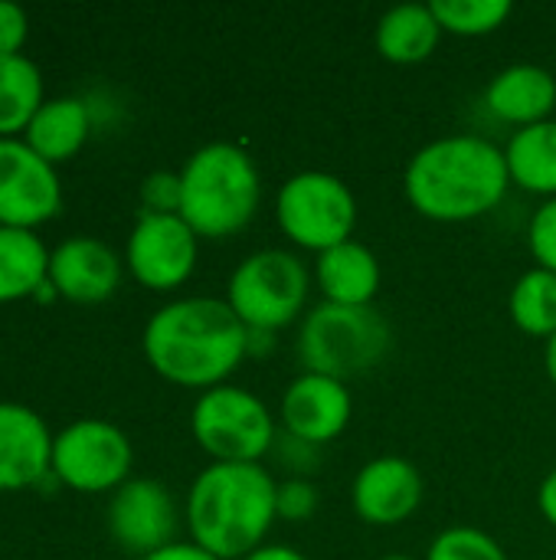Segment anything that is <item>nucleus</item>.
I'll return each mask as SVG.
<instances>
[{"label":"nucleus","instance_id":"5","mask_svg":"<svg viewBox=\"0 0 556 560\" xmlns=\"http://www.w3.org/2000/svg\"><path fill=\"white\" fill-rule=\"evenodd\" d=\"M393 331L374 305H331L311 308L298 328V358L308 374L351 381L374 371L390 351Z\"/></svg>","mask_w":556,"mask_h":560},{"label":"nucleus","instance_id":"3","mask_svg":"<svg viewBox=\"0 0 556 560\" xmlns=\"http://www.w3.org/2000/svg\"><path fill=\"white\" fill-rule=\"evenodd\" d=\"M279 482L259 463H213L187 495V528L193 545L220 560H242L265 545Z\"/></svg>","mask_w":556,"mask_h":560},{"label":"nucleus","instance_id":"20","mask_svg":"<svg viewBox=\"0 0 556 560\" xmlns=\"http://www.w3.org/2000/svg\"><path fill=\"white\" fill-rule=\"evenodd\" d=\"M442 26L433 13V3H397L377 23V49L387 62L413 66L433 56L439 46Z\"/></svg>","mask_w":556,"mask_h":560},{"label":"nucleus","instance_id":"14","mask_svg":"<svg viewBox=\"0 0 556 560\" xmlns=\"http://www.w3.org/2000/svg\"><path fill=\"white\" fill-rule=\"evenodd\" d=\"M423 492H426L423 476L410 459L377 456L357 472L351 502L360 522L377 528H393L416 515V509L423 505Z\"/></svg>","mask_w":556,"mask_h":560},{"label":"nucleus","instance_id":"17","mask_svg":"<svg viewBox=\"0 0 556 560\" xmlns=\"http://www.w3.org/2000/svg\"><path fill=\"white\" fill-rule=\"evenodd\" d=\"M485 105L495 118L518 128L547 121L556 105L554 72L534 62H514L488 82Z\"/></svg>","mask_w":556,"mask_h":560},{"label":"nucleus","instance_id":"24","mask_svg":"<svg viewBox=\"0 0 556 560\" xmlns=\"http://www.w3.org/2000/svg\"><path fill=\"white\" fill-rule=\"evenodd\" d=\"M511 318L521 331L534 338L556 335V272L534 266L514 282Z\"/></svg>","mask_w":556,"mask_h":560},{"label":"nucleus","instance_id":"18","mask_svg":"<svg viewBox=\"0 0 556 560\" xmlns=\"http://www.w3.org/2000/svg\"><path fill=\"white\" fill-rule=\"evenodd\" d=\"M318 289L331 305H374L380 292V262L370 246L347 240L318 253Z\"/></svg>","mask_w":556,"mask_h":560},{"label":"nucleus","instance_id":"25","mask_svg":"<svg viewBox=\"0 0 556 560\" xmlns=\"http://www.w3.org/2000/svg\"><path fill=\"white\" fill-rule=\"evenodd\" d=\"M433 13L442 33L456 36H485L508 23L514 13L511 0H433Z\"/></svg>","mask_w":556,"mask_h":560},{"label":"nucleus","instance_id":"1","mask_svg":"<svg viewBox=\"0 0 556 560\" xmlns=\"http://www.w3.org/2000/svg\"><path fill=\"white\" fill-rule=\"evenodd\" d=\"M249 328L226 299L190 295L157 308L144 325L147 364L177 387H220L246 358Z\"/></svg>","mask_w":556,"mask_h":560},{"label":"nucleus","instance_id":"2","mask_svg":"<svg viewBox=\"0 0 556 560\" xmlns=\"http://www.w3.org/2000/svg\"><path fill=\"white\" fill-rule=\"evenodd\" d=\"M511 174L505 151L478 135H449L423 144L403 174L406 200L416 213L439 223L485 217L508 194Z\"/></svg>","mask_w":556,"mask_h":560},{"label":"nucleus","instance_id":"12","mask_svg":"<svg viewBox=\"0 0 556 560\" xmlns=\"http://www.w3.org/2000/svg\"><path fill=\"white\" fill-rule=\"evenodd\" d=\"M177 502L174 495L154 482V479H128L121 489H115L108 502V535L111 541L138 558H147L167 545H174L177 535Z\"/></svg>","mask_w":556,"mask_h":560},{"label":"nucleus","instance_id":"35","mask_svg":"<svg viewBox=\"0 0 556 560\" xmlns=\"http://www.w3.org/2000/svg\"><path fill=\"white\" fill-rule=\"evenodd\" d=\"M380 560H416V558H410V555H387V558H380Z\"/></svg>","mask_w":556,"mask_h":560},{"label":"nucleus","instance_id":"15","mask_svg":"<svg viewBox=\"0 0 556 560\" xmlns=\"http://www.w3.org/2000/svg\"><path fill=\"white\" fill-rule=\"evenodd\" d=\"M49 285L59 299L79 305H98L121 285L118 253L95 236H72L49 256Z\"/></svg>","mask_w":556,"mask_h":560},{"label":"nucleus","instance_id":"6","mask_svg":"<svg viewBox=\"0 0 556 560\" xmlns=\"http://www.w3.org/2000/svg\"><path fill=\"white\" fill-rule=\"evenodd\" d=\"M311 276L288 249H259L246 256L226 285V302L249 331H279L292 325L308 302Z\"/></svg>","mask_w":556,"mask_h":560},{"label":"nucleus","instance_id":"28","mask_svg":"<svg viewBox=\"0 0 556 560\" xmlns=\"http://www.w3.org/2000/svg\"><path fill=\"white\" fill-rule=\"evenodd\" d=\"M528 243H531V253H534L537 266L556 272V197L544 200L534 210L531 226H528Z\"/></svg>","mask_w":556,"mask_h":560},{"label":"nucleus","instance_id":"32","mask_svg":"<svg viewBox=\"0 0 556 560\" xmlns=\"http://www.w3.org/2000/svg\"><path fill=\"white\" fill-rule=\"evenodd\" d=\"M537 505H541V515L556 528V469L547 472V479L541 482V492H537Z\"/></svg>","mask_w":556,"mask_h":560},{"label":"nucleus","instance_id":"13","mask_svg":"<svg viewBox=\"0 0 556 560\" xmlns=\"http://www.w3.org/2000/svg\"><path fill=\"white\" fill-rule=\"evenodd\" d=\"M351 410L354 404L344 381L301 371L282 394L279 420L292 440L308 446H324L347 430Z\"/></svg>","mask_w":556,"mask_h":560},{"label":"nucleus","instance_id":"7","mask_svg":"<svg viewBox=\"0 0 556 560\" xmlns=\"http://www.w3.org/2000/svg\"><path fill=\"white\" fill-rule=\"evenodd\" d=\"M190 433L213 463H259L275 443V420L252 390L220 384L197 397Z\"/></svg>","mask_w":556,"mask_h":560},{"label":"nucleus","instance_id":"22","mask_svg":"<svg viewBox=\"0 0 556 560\" xmlns=\"http://www.w3.org/2000/svg\"><path fill=\"white\" fill-rule=\"evenodd\" d=\"M49 256L33 230L0 226V305L36 295L49 279Z\"/></svg>","mask_w":556,"mask_h":560},{"label":"nucleus","instance_id":"33","mask_svg":"<svg viewBox=\"0 0 556 560\" xmlns=\"http://www.w3.org/2000/svg\"><path fill=\"white\" fill-rule=\"evenodd\" d=\"M242 560H308L305 555H298L295 548L288 545H262L259 551H252L249 558Z\"/></svg>","mask_w":556,"mask_h":560},{"label":"nucleus","instance_id":"26","mask_svg":"<svg viewBox=\"0 0 556 560\" xmlns=\"http://www.w3.org/2000/svg\"><path fill=\"white\" fill-rule=\"evenodd\" d=\"M426 560H508V555L492 535L472 525H452L436 535Z\"/></svg>","mask_w":556,"mask_h":560},{"label":"nucleus","instance_id":"11","mask_svg":"<svg viewBox=\"0 0 556 560\" xmlns=\"http://www.w3.org/2000/svg\"><path fill=\"white\" fill-rule=\"evenodd\" d=\"M62 207V184L26 141L0 138V226L36 230Z\"/></svg>","mask_w":556,"mask_h":560},{"label":"nucleus","instance_id":"9","mask_svg":"<svg viewBox=\"0 0 556 560\" xmlns=\"http://www.w3.org/2000/svg\"><path fill=\"white\" fill-rule=\"evenodd\" d=\"M134 463L131 440L108 420H75L52 436V476L75 492H115Z\"/></svg>","mask_w":556,"mask_h":560},{"label":"nucleus","instance_id":"4","mask_svg":"<svg viewBox=\"0 0 556 560\" xmlns=\"http://www.w3.org/2000/svg\"><path fill=\"white\" fill-rule=\"evenodd\" d=\"M262 180L252 154L229 141L203 144L180 167V217L197 236L226 240L259 210Z\"/></svg>","mask_w":556,"mask_h":560},{"label":"nucleus","instance_id":"10","mask_svg":"<svg viewBox=\"0 0 556 560\" xmlns=\"http://www.w3.org/2000/svg\"><path fill=\"white\" fill-rule=\"evenodd\" d=\"M197 233L180 213H141L125 249L131 276L154 292H170L193 276Z\"/></svg>","mask_w":556,"mask_h":560},{"label":"nucleus","instance_id":"16","mask_svg":"<svg viewBox=\"0 0 556 560\" xmlns=\"http://www.w3.org/2000/svg\"><path fill=\"white\" fill-rule=\"evenodd\" d=\"M52 472V436L43 417L23 404H0V492L36 486Z\"/></svg>","mask_w":556,"mask_h":560},{"label":"nucleus","instance_id":"19","mask_svg":"<svg viewBox=\"0 0 556 560\" xmlns=\"http://www.w3.org/2000/svg\"><path fill=\"white\" fill-rule=\"evenodd\" d=\"M92 131V115L88 105L75 95H62V98H46L39 105V112L33 115V121L23 131V141L52 167L72 161L85 138Z\"/></svg>","mask_w":556,"mask_h":560},{"label":"nucleus","instance_id":"8","mask_svg":"<svg viewBox=\"0 0 556 560\" xmlns=\"http://www.w3.org/2000/svg\"><path fill=\"white\" fill-rule=\"evenodd\" d=\"M275 217L295 246L324 253L351 240L357 223V200L338 174L301 171L279 187Z\"/></svg>","mask_w":556,"mask_h":560},{"label":"nucleus","instance_id":"27","mask_svg":"<svg viewBox=\"0 0 556 560\" xmlns=\"http://www.w3.org/2000/svg\"><path fill=\"white\" fill-rule=\"evenodd\" d=\"M318 502H321V495H318V489L308 479L295 476V479L279 482V492H275L279 518H285V522H308L318 512Z\"/></svg>","mask_w":556,"mask_h":560},{"label":"nucleus","instance_id":"30","mask_svg":"<svg viewBox=\"0 0 556 560\" xmlns=\"http://www.w3.org/2000/svg\"><path fill=\"white\" fill-rule=\"evenodd\" d=\"M26 33H29L26 10L10 3V0H0V59L20 56V49L26 43Z\"/></svg>","mask_w":556,"mask_h":560},{"label":"nucleus","instance_id":"31","mask_svg":"<svg viewBox=\"0 0 556 560\" xmlns=\"http://www.w3.org/2000/svg\"><path fill=\"white\" fill-rule=\"evenodd\" d=\"M141 560H220L213 558L210 551H203L200 545H193V541H174V545H167V548H161V551H154V555H147V558Z\"/></svg>","mask_w":556,"mask_h":560},{"label":"nucleus","instance_id":"21","mask_svg":"<svg viewBox=\"0 0 556 560\" xmlns=\"http://www.w3.org/2000/svg\"><path fill=\"white\" fill-rule=\"evenodd\" d=\"M505 161L511 184L547 200L556 197V118L518 128L505 148Z\"/></svg>","mask_w":556,"mask_h":560},{"label":"nucleus","instance_id":"23","mask_svg":"<svg viewBox=\"0 0 556 560\" xmlns=\"http://www.w3.org/2000/svg\"><path fill=\"white\" fill-rule=\"evenodd\" d=\"M43 102L39 66L23 52L0 59V138H16V131H26Z\"/></svg>","mask_w":556,"mask_h":560},{"label":"nucleus","instance_id":"29","mask_svg":"<svg viewBox=\"0 0 556 560\" xmlns=\"http://www.w3.org/2000/svg\"><path fill=\"white\" fill-rule=\"evenodd\" d=\"M144 213H180V174L154 171L141 184Z\"/></svg>","mask_w":556,"mask_h":560},{"label":"nucleus","instance_id":"34","mask_svg":"<svg viewBox=\"0 0 556 560\" xmlns=\"http://www.w3.org/2000/svg\"><path fill=\"white\" fill-rule=\"evenodd\" d=\"M544 364H547V374H551V381H554V384H556V335H551V338H547Z\"/></svg>","mask_w":556,"mask_h":560}]
</instances>
